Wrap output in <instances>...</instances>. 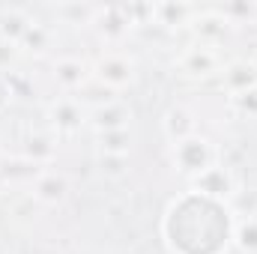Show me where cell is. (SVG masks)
<instances>
[{
    "label": "cell",
    "instance_id": "obj_1",
    "mask_svg": "<svg viewBox=\"0 0 257 254\" xmlns=\"http://www.w3.org/2000/svg\"><path fill=\"white\" fill-rule=\"evenodd\" d=\"M174 165H177V171H183L186 177L194 180V177H200L203 171H209L215 165V150L206 138L192 135V138L174 144Z\"/></svg>",
    "mask_w": 257,
    "mask_h": 254
},
{
    "label": "cell",
    "instance_id": "obj_2",
    "mask_svg": "<svg viewBox=\"0 0 257 254\" xmlns=\"http://www.w3.org/2000/svg\"><path fill=\"white\" fill-rule=\"evenodd\" d=\"M135 120V111L128 108L126 102H114L108 99L105 105H99L90 114V126L96 129V135L102 132H117V129H128V123Z\"/></svg>",
    "mask_w": 257,
    "mask_h": 254
},
{
    "label": "cell",
    "instance_id": "obj_3",
    "mask_svg": "<svg viewBox=\"0 0 257 254\" xmlns=\"http://www.w3.org/2000/svg\"><path fill=\"white\" fill-rule=\"evenodd\" d=\"M218 54L212 51V48H206V45H194L189 48L183 57H180V69L189 75V78H209V75H215L218 72Z\"/></svg>",
    "mask_w": 257,
    "mask_h": 254
},
{
    "label": "cell",
    "instance_id": "obj_4",
    "mask_svg": "<svg viewBox=\"0 0 257 254\" xmlns=\"http://www.w3.org/2000/svg\"><path fill=\"white\" fill-rule=\"evenodd\" d=\"M69 194V180L60 171H42L33 180V197L42 203H63Z\"/></svg>",
    "mask_w": 257,
    "mask_h": 254
},
{
    "label": "cell",
    "instance_id": "obj_5",
    "mask_svg": "<svg viewBox=\"0 0 257 254\" xmlns=\"http://www.w3.org/2000/svg\"><path fill=\"white\" fill-rule=\"evenodd\" d=\"M96 78L102 84H108L111 90H120V87H126L128 81L135 78V69H132V63H128L126 57L108 54V57H102L99 66H96Z\"/></svg>",
    "mask_w": 257,
    "mask_h": 254
},
{
    "label": "cell",
    "instance_id": "obj_6",
    "mask_svg": "<svg viewBox=\"0 0 257 254\" xmlns=\"http://www.w3.org/2000/svg\"><path fill=\"white\" fill-rule=\"evenodd\" d=\"M192 186H194V191H203V194H212V197H230L233 194V177H230L227 168L212 165L209 171L194 177Z\"/></svg>",
    "mask_w": 257,
    "mask_h": 254
},
{
    "label": "cell",
    "instance_id": "obj_7",
    "mask_svg": "<svg viewBox=\"0 0 257 254\" xmlns=\"http://www.w3.org/2000/svg\"><path fill=\"white\" fill-rule=\"evenodd\" d=\"M48 120L60 132H75V129H81L87 123V114H84V108H81L78 99H57L48 108Z\"/></svg>",
    "mask_w": 257,
    "mask_h": 254
},
{
    "label": "cell",
    "instance_id": "obj_8",
    "mask_svg": "<svg viewBox=\"0 0 257 254\" xmlns=\"http://www.w3.org/2000/svg\"><path fill=\"white\" fill-rule=\"evenodd\" d=\"M224 84L227 90L236 96V93H245V90H254L257 87V69L254 63H233L224 69Z\"/></svg>",
    "mask_w": 257,
    "mask_h": 254
},
{
    "label": "cell",
    "instance_id": "obj_9",
    "mask_svg": "<svg viewBox=\"0 0 257 254\" xmlns=\"http://www.w3.org/2000/svg\"><path fill=\"white\" fill-rule=\"evenodd\" d=\"M54 81L63 87V90H75L87 81V66L75 57H63L54 63Z\"/></svg>",
    "mask_w": 257,
    "mask_h": 254
},
{
    "label": "cell",
    "instance_id": "obj_10",
    "mask_svg": "<svg viewBox=\"0 0 257 254\" xmlns=\"http://www.w3.org/2000/svg\"><path fill=\"white\" fill-rule=\"evenodd\" d=\"M165 135H168L174 144L192 138L194 135V117L186 108H171V111L165 114Z\"/></svg>",
    "mask_w": 257,
    "mask_h": 254
},
{
    "label": "cell",
    "instance_id": "obj_11",
    "mask_svg": "<svg viewBox=\"0 0 257 254\" xmlns=\"http://www.w3.org/2000/svg\"><path fill=\"white\" fill-rule=\"evenodd\" d=\"M132 132L128 129H117V132H102L99 135V153L102 156H128L132 153Z\"/></svg>",
    "mask_w": 257,
    "mask_h": 254
},
{
    "label": "cell",
    "instance_id": "obj_12",
    "mask_svg": "<svg viewBox=\"0 0 257 254\" xmlns=\"http://www.w3.org/2000/svg\"><path fill=\"white\" fill-rule=\"evenodd\" d=\"M27 27H30V21H27L18 9H9V12L0 15V39H6V42H12V45L21 42V36L27 33Z\"/></svg>",
    "mask_w": 257,
    "mask_h": 254
},
{
    "label": "cell",
    "instance_id": "obj_13",
    "mask_svg": "<svg viewBox=\"0 0 257 254\" xmlns=\"http://www.w3.org/2000/svg\"><path fill=\"white\" fill-rule=\"evenodd\" d=\"M233 242L242 254H257V215L239 218L233 227Z\"/></svg>",
    "mask_w": 257,
    "mask_h": 254
},
{
    "label": "cell",
    "instance_id": "obj_14",
    "mask_svg": "<svg viewBox=\"0 0 257 254\" xmlns=\"http://www.w3.org/2000/svg\"><path fill=\"white\" fill-rule=\"evenodd\" d=\"M18 45H24L27 51L42 54V51H48V45H51V30H48L45 24H33V21H30V27H27V33L21 36Z\"/></svg>",
    "mask_w": 257,
    "mask_h": 254
},
{
    "label": "cell",
    "instance_id": "obj_15",
    "mask_svg": "<svg viewBox=\"0 0 257 254\" xmlns=\"http://www.w3.org/2000/svg\"><path fill=\"white\" fill-rule=\"evenodd\" d=\"M51 156H54V144H51V138H45V135H33V138L27 141V162H30V165L48 162Z\"/></svg>",
    "mask_w": 257,
    "mask_h": 254
},
{
    "label": "cell",
    "instance_id": "obj_16",
    "mask_svg": "<svg viewBox=\"0 0 257 254\" xmlns=\"http://www.w3.org/2000/svg\"><path fill=\"white\" fill-rule=\"evenodd\" d=\"M227 18H218V15H200L197 21H194V30H197V36L200 39H209V36H224L227 33Z\"/></svg>",
    "mask_w": 257,
    "mask_h": 254
},
{
    "label": "cell",
    "instance_id": "obj_17",
    "mask_svg": "<svg viewBox=\"0 0 257 254\" xmlns=\"http://www.w3.org/2000/svg\"><path fill=\"white\" fill-rule=\"evenodd\" d=\"M233 108L248 117V120H257V87L254 90H245V93H236L233 96Z\"/></svg>",
    "mask_w": 257,
    "mask_h": 254
},
{
    "label": "cell",
    "instance_id": "obj_18",
    "mask_svg": "<svg viewBox=\"0 0 257 254\" xmlns=\"http://www.w3.org/2000/svg\"><path fill=\"white\" fill-rule=\"evenodd\" d=\"M153 15H162V24H183L192 9L189 6H153Z\"/></svg>",
    "mask_w": 257,
    "mask_h": 254
},
{
    "label": "cell",
    "instance_id": "obj_19",
    "mask_svg": "<svg viewBox=\"0 0 257 254\" xmlns=\"http://www.w3.org/2000/svg\"><path fill=\"white\" fill-rule=\"evenodd\" d=\"M99 165H102V174L123 177L128 171V156H99Z\"/></svg>",
    "mask_w": 257,
    "mask_h": 254
},
{
    "label": "cell",
    "instance_id": "obj_20",
    "mask_svg": "<svg viewBox=\"0 0 257 254\" xmlns=\"http://www.w3.org/2000/svg\"><path fill=\"white\" fill-rule=\"evenodd\" d=\"M12 57H15V45L6 42V39H0V69H6V66L12 63Z\"/></svg>",
    "mask_w": 257,
    "mask_h": 254
},
{
    "label": "cell",
    "instance_id": "obj_21",
    "mask_svg": "<svg viewBox=\"0 0 257 254\" xmlns=\"http://www.w3.org/2000/svg\"><path fill=\"white\" fill-rule=\"evenodd\" d=\"M12 102V87H9V81L6 78H0V108L3 105H9Z\"/></svg>",
    "mask_w": 257,
    "mask_h": 254
},
{
    "label": "cell",
    "instance_id": "obj_22",
    "mask_svg": "<svg viewBox=\"0 0 257 254\" xmlns=\"http://www.w3.org/2000/svg\"><path fill=\"white\" fill-rule=\"evenodd\" d=\"M3 186H6V177H3V174H0V191H3Z\"/></svg>",
    "mask_w": 257,
    "mask_h": 254
}]
</instances>
